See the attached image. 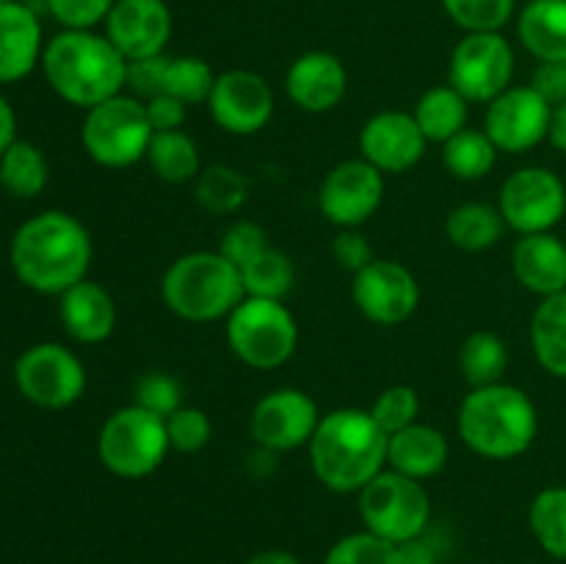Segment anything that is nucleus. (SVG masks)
<instances>
[{"label": "nucleus", "mask_w": 566, "mask_h": 564, "mask_svg": "<svg viewBox=\"0 0 566 564\" xmlns=\"http://www.w3.org/2000/svg\"><path fill=\"white\" fill-rule=\"evenodd\" d=\"M9 254L22 285L61 296L86 280L94 247L83 221L64 210H44L14 232Z\"/></svg>", "instance_id": "f257e3e1"}, {"label": "nucleus", "mask_w": 566, "mask_h": 564, "mask_svg": "<svg viewBox=\"0 0 566 564\" xmlns=\"http://www.w3.org/2000/svg\"><path fill=\"white\" fill-rule=\"evenodd\" d=\"M429 138L415 122L412 111H379L359 130V158L385 175H403L423 160Z\"/></svg>", "instance_id": "a211bd4d"}, {"label": "nucleus", "mask_w": 566, "mask_h": 564, "mask_svg": "<svg viewBox=\"0 0 566 564\" xmlns=\"http://www.w3.org/2000/svg\"><path fill=\"white\" fill-rule=\"evenodd\" d=\"M171 451L166 418L127 404L111 412L97 435V457L116 479H147Z\"/></svg>", "instance_id": "423d86ee"}, {"label": "nucleus", "mask_w": 566, "mask_h": 564, "mask_svg": "<svg viewBox=\"0 0 566 564\" xmlns=\"http://www.w3.org/2000/svg\"><path fill=\"white\" fill-rule=\"evenodd\" d=\"M227 346L249 368H282L298 348V324L280 299L247 296L227 315Z\"/></svg>", "instance_id": "0eeeda50"}, {"label": "nucleus", "mask_w": 566, "mask_h": 564, "mask_svg": "<svg viewBox=\"0 0 566 564\" xmlns=\"http://www.w3.org/2000/svg\"><path fill=\"white\" fill-rule=\"evenodd\" d=\"M517 36L539 64L566 61V0H531L517 17Z\"/></svg>", "instance_id": "a878e982"}, {"label": "nucleus", "mask_w": 566, "mask_h": 564, "mask_svg": "<svg viewBox=\"0 0 566 564\" xmlns=\"http://www.w3.org/2000/svg\"><path fill=\"white\" fill-rule=\"evenodd\" d=\"M17 142V116L14 108L9 105V100L0 94V155Z\"/></svg>", "instance_id": "09e8293b"}, {"label": "nucleus", "mask_w": 566, "mask_h": 564, "mask_svg": "<svg viewBox=\"0 0 566 564\" xmlns=\"http://www.w3.org/2000/svg\"><path fill=\"white\" fill-rule=\"evenodd\" d=\"M133 404L144 407L147 412L169 418L182 407V387L180 382L164 370H149L136 382V398Z\"/></svg>", "instance_id": "a19ab883"}, {"label": "nucleus", "mask_w": 566, "mask_h": 564, "mask_svg": "<svg viewBox=\"0 0 566 564\" xmlns=\"http://www.w3.org/2000/svg\"><path fill=\"white\" fill-rule=\"evenodd\" d=\"M514 48L501 31L464 33L448 61V83L468 103L490 105L512 86Z\"/></svg>", "instance_id": "9d476101"}, {"label": "nucleus", "mask_w": 566, "mask_h": 564, "mask_svg": "<svg viewBox=\"0 0 566 564\" xmlns=\"http://www.w3.org/2000/svg\"><path fill=\"white\" fill-rule=\"evenodd\" d=\"M398 553V564H437V553L423 536L418 540H409L403 545H396Z\"/></svg>", "instance_id": "de8ad7c7"}, {"label": "nucleus", "mask_w": 566, "mask_h": 564, "mask_svg": "<svg viewBox=\"0 0 566 564\" xmlns=\"http://www.w3.org/2000/svg\"><path fill=\"white\" fill-rule=\"evenodd\" d=\"M512 271L525 291L547 299L566 291V241L553 232L520 236L512 249Z\"/></svg>", "instance_id": "4be33fe9"}, {"label": "nucleus", "mask_w": 566, "mask_h": 564, "mask_svg": "<svg viewBox=\"0 0 566 564\" xmlns=\"http://www.w3.org/2000/svg\"><path fill=\"white\" fill-rule=\"evenodd\" d=\"M506 221H503L497 205L486 202H462L448 213L446 236L462 252H486L503 238Z\"/></svg>", "instance_id": "c85d7f7f"}, {"label": "nucleus", "mask_w": 566, "mask_h": 564, "mask_svg": "<svg viewBox=\"0 0 566 564\" xmlns=\"http://www.w3.org/2000/svg\"><path fill=\"white\" fill-rule=\"evenodd\" d=\"M0 3H9V0H0Z\"/></svg>", "instance_id": "603ef678"}, {"label": "nucleus", "mask_w": 566, "mask_h": 564, "mask_svg": "<svg viewBox=\"0 0 566 564\" xmlns=\"http://www.w3.org/2000/svg\"><path fill=\"white\" fill-rule=\"evenodd\" d=\"M497 210L517 236L551 232L566 216V186L547 166L512 171L501 186Z\"/></svg>", "instance_id": "f8f14e48"}, {"label": "nucleus", "mask_w": 566, "mask_h": 564, "mask_svg": "<svg viewBox=\"0 0 566 564\" xmlns=\"http://www.w3.org/2000/svg\"><path fill=\"white\" fill-rule=\"evenodd\" d=\"M144 160L153 166L155 177L164 182H193L202 171L197 142L186 130L153 133Z\"/></svg>", "instance_id": "c756f323"}, {"label": "nucleus", "mask_w": 566, "mask_h": 564, "mask_svg": "<svg viewBox=\"0 0 566 564\" xmlns=\"http://www.w3.org/2000/svg\"><path fill=\"white\" fill-rule=\"evenodd\" d=\"M247 564H302V558L285 547H269V551L254 553Z\"/></svg>", "instance_id": "3c124183"}, {"label": "nucleus", "mask_w": 566, "mask_h": 564, "mask_svg": "<svg viewBox=\"0 0 566 564\" xmlns=\"http://www.w3.org/2000/svg\"><path fill=\"white\" fill-rule=\"evenodd\" d=\"M321 424L318 404L298 387H276L254 404L249 435L265 451H296L310 446Z\"/></svg>", "instance_id": "ddd939ff"}, {"label": "nucleus", "mask_w": 566, "mask_h": 564, "mask_svg": "<svg viewBox=\"0 0 566 564\" xmlns=\"http://www.w3.org/2000/svg\"><path fill=\"white\" fill-rule=\"evenodd\" d=\"M210 119L230 136H254L274 116V88L252 70H227L216 75L208 97Z\"/></svg>", "instance_id": "f3484780"}, {"label": "nucleus", "mask_w": 566, "mask_h": 564, "mask_svg": "<svg viewBox=\"0 0 566 564\" xmlns=\"http://www.w3.org/2000/svg\"><path fill=\"white\" fill-rule=\"evenodd\" d=\"M553 105L534 86H509L486 105L484 130L497 153L523 155L547 142Z\"/></svg>", "instance_id": "2eb2a0df"}, {"label": "nucleus", "mask_w": 566, "mask_h": 564, "mask_svg": "<svg viewBox=\"0 0 566 564\" xmlns=\"http://www.w3.org/2000/svg\"><path fill=\"white\" fill-rule=\"evenodd\" d=\"M241 276L247 296L280 299V302H285L287 293L293 291V282H296V265H293V260L282 249L269 243L258 258L241 265Z\"/></svg>", "instance_id": "c9c22d12"}, {"label": "nucleus", "mask_w": 566, "mask_h": 564, "mask_svg": "<svg viewBox=\"0 0 566 564\" xmlns=\"http://www.w3.org/2000/svg\"><path fill=\"white\" fill-rule=\"evenodd\" d=\"M153 133L144 100L122 92L86 111L81 142L94 164L105 169H127L147 158Z\"/></svg>", "instance_id": "6e6552de"}, {"label": "nucleus", "mask_w": 566, "mask_h": 564, "mask_svg": "<svg viewBox=\"0 0 566 564\" xmlns=\"http://www.w3.org/2000/svg\"><path fill=\"white\" fill-rule=\"evenodd\" d=\"M547 142L553 144V149L566 155V103L553 105L551 116V130H547Z\"/></svg>", "instance_id": "8fccbe9b"}, {"label": "nucleus", "mask_w": 566, "mask_h": 564, "mask_svg": "<svg viewBox=\"0 0 566 564\" xmlns=\"http://www.w3.org/2000/svg\"><path fill=\"white\" fill-rule=\"evenodd\" d=\"M332 254L340 263V269L352 271V274H357V271H363L365 265L376 260L374 247H370V241L359 230L337 232L335 241H332Z\"/></svg>", "instance_id": "c03bdc74"}, {"label": "nucleus", "mask_w": 566, "mask_h": 564, "mask_svg": "<svg viewBox=\"0 0 566 564\" xmlns=\"http://www.w3.org/2000/svg\"><path fill=\"white\" fill-rule=\"evenodd\" d=\"M531 86L551 105L566 103V61H545L536 66Z\"/></svg>", "instance_id": "49530a36"}, {"label": "nucleus", "mask_w": 566, "mask_h": 564, "mask_svg": "<svg viewBox=\"0 0 566 564\" xmlns=\"http://www.w3.org/2000/svg\"><path fill=\"white\" fill-rule=\"evenodd\" d=\"M412 116L420 130H423V136L429 138V144H446L448 138H453L459 130L468 127L470 103L451 83H442V86H431L420 94Z\"/></svg>", "instance_id": "cd10ccee"}, {"label": "nucleus", "mask_w": 566, "mask_h": 564, "mask_svg": "<svg viewBox=\"0 0 566 564\" xmlns=\"http://www.w3.org/2000/svg\"><path fill=\"white\" fill-rule=\"evenodd\" d=\"M390 435L374 420L370 409L340 407L321 415L310 440V464L326 490L359 492L387 468Z\"/></svg>", "instance_id": "f03ea898"}, {"label": "nucleus", "mask_w": 566, "mask_h": 564, "mask_svg": "<svg viewBox=\"0 0 566 564\" xmlns=\"http://www.w3.org/2000/svg\"><path fill=\"white\" fill-rule=\"evenodd\" d=\"M193 199L205 213L232 216L247 205L249 177L230 164H213L193 180Z\"/></svg>", "instance_id": "2f4dec72"}, {"label": "nucleus", "mask_w": 566, "mask_h": 564, "mask_svg": "<svg viewBox=\"0 0 566 564\" xmlns=\"http://www.w3.org/2000/svg\"><path fill=\"white\" fill-rule=\"evenodd\" d=\"M357 495L365 531L390 542V545L418 540L429 529L431 498L423 481L385 468Z\"/></svg>", "instance_id": "1a4fd4ad"}, {"label": "nucleus", "mask_w": 566, "mask_h": 564, "mask_svg": "<svg viewBox=\"0 0 566 564\" xmlns=\"http://www.w3.org/2000/svg\"><path fill=\"white\" fill-rule=\"evenodd\" d=\"M144 108H147L149 125L155 133L182 130L188 119V105L171 94H153V97L144 100Z\"/></svg>", "instance_id": "a18cd8bd"}, {"label": "nucleus", "mask_w": 566, "mask_h": 564, "mask_svg": "<svg viewBox=\"0 0 566 564\" xmlns=\"http://www.w3.org/2000/svg\"><path fill=\"white\" fill-rule=\"evenodd\" d=\"M166 431H169L171 451L197 453L213 437V420H210V415L205 409L186 407L182 404L175 415L166 418Z\"/></svg>", "instance_id": "ea45409f"}, {"label": "nucleus", "mask_w": 566, "mask_h": 564, "mask_svg": "<svg viewBox=\"0 0 566 564\" xmlns=\"http://www.w3.org/2000/svg\"><path fill=\"white\" fill-rule=\"evenodd\" d=\"M376 424L387 431V435H396V431L407 429V426L418 424L420 420V396L412 385H390L379 393V398L370 407Z\"/></svg>", "instance_id": "4c0bfd02"}, {"label": "nucleus", "mask_w": 566, "mask_h": 564, "mask_svg": "<svg viewBox=\"0 0 566 564\" xmlns=\"http://www.w3.org/2000/svg\"><path fill=\"white\" fill-rule=\"evenodd\" d=\"M59 313L66 335L86 346L108 341L116 330L114 296L99 282L83 280L61 293Z\"/></svg>", "instance_id": "b1692460"}, {"label": "nucleus", "mask_w": 566, "mask_h": 564, "mask_svg": "<svg viewBox=\"0 0 566 564\" xmlns=\"http://www.w3.org/2000/svg\"><path fill=\"white\" fill-rule=\"evenodd\" d=\"M324 564H398V553L396 545L370 531H357L337 540L324 556Z\"/></svg>", "instance_id": "58836bf2"}, {"label": "nucleus", "mask_w": 566, "mask_h": 564, "mask_svg": "<svg viewBox=\"0 0 566 564\" xmlns=\"http://www.w3.org/2000/svg\"><path fill=\"white\" fill-rule=\"evenodd\" d=\"M265 247H269V236H265L263 227H260L258 221L238 219L232 221V224L224 230V236H221L219 252L224 254L230 263H235L238 269H241V265H247L249 260L258 258Z\"/></svg>", "instance_id": "79ce46f5"}, {"label": "nucleus", "mask_w": 566, "mask_h": 564, "mask_svg": "<svg viewBox=\"0 0 566 564\" xmlns=\"http://www.w3.org/2000/svg\"><path fill=\"white\" fill-rule=\"evenodd\" d=\"M509 365V346L490 330H475L459 346V374L470 387L503 382Z\"/></svg>", "instance_id": "7c9ffc66"}, {"label": "nucleus", "mask_w": 566, "mask_h": 564, "mask_svg": "<svg viewBox=\"0 0 566 564\" xmlns=\"http://www.w3.org/2000/svg\"><path fill=\"white\" fill-rule=\"evenodd\" d=\"M457 431L464 446L492 462L517 459L539 435V412L523 387L495 382L470 387L459 404Z\"/></svg>", "instance_id": "20e7f679"}, {"label": "nucleus", "mask_w": 566, "mask_h": 564, "mask_svg": "<svg viewBox=\"0 0 566 564\" xmlns=\"http://www.w3.org/2000/svg\"><path fill=\"white\" fill-rule=\"evenodd\" d=\"M50 180V166L42 149L31 142L17 138L0 155V186L17 199H33L44 191Z\"/></svg>", "instance_id": "473e14b6"}, {"label": "nucleus", "mask_w": 566, "mask_h": 564, "mask_svg": "<svg viewBox=\"0 0 566 564\" xmlns=\"http://www.w3.org/2000/svg\"><path fill=\"white\" fill-rule=\"evenodd\" d=\"M352 299L370 324L398 326L412 318L418 310V276L398 260L376 258L354 274Z\"/></svg>", "instance_id": "dca6fc26"}, {"label": "nucleus", "mask_w": 566, "mask_h": 564, "mask_svg": "<svg viewBox=\"0 0 566 564\" xmlns=\"http://www.w3.org/2000/svg\"><path fill=\"white\" fill-rule=\"evenodd\" d=\"M175 20L166 0H116L105 17V36L127 61L164 55Z\"/></svg>", "instance_id": "6ab92c4d"}, {"label": "nucleus", "mask_w": 566, "mask_h": 564, "mask_svg": "<svg viewBox=\"0 0 566 564\" xmlns=\"http://www.w3.org/2000/svg\"><path fill=\"white\" fill-rule=\"evenodd\" d=\"M448 457H451L448 437L420 420L390 435V442H387V468L418 481L440 476L446 470Z\"/></svg>", "instance_id": "393cba45"}, {"label": "nucleus", "mask_w": 566, "mask_h": 564, "mask_svg": "<svg viewBox=\"0 0 566 564\" xmlns=\"http://www.w3.org/2000/svg\"><path fill=\"white\" fill-rule=\"evenodd\" d=\"M42 25L31 6L0 3V83L22 81L42 61Z\"/></svg>", "instance_id": "5701e85b"}, {"label": "nucleus", "mask_w": 566, "mask_h": 564, "mask_svg": "<svg viewBox=\"0 0 566 564\" xmlns=\"http://www.w3.org/2000/svg\"><path fill=\"white\" fill-rule=\"evenodd\" d=\"M514 3L517 0H442V9L464 33H486L509 25Z\"/></svg>", "instance_id": "e433bc0d"}, {"label": "nucleus", "mask_w": 566, "mask_h": 564, "mask_svg": "<svg viewBox=\"0 0 566 564\" xmlns=\"http://www.w3.org/2000/svg\"><path fill=\"white\" fill-rule=\"evenodd\" d=\"M531 348L547 374L566 379V291L542 299L534 310Z\"/></svg>", "instance_id": "bb28decb"}, {"label": "nucleus", "mask_w": 566, "mask_h": 564, "mask_svg": "<svg viewBox=\"0 0 566 564\" xmlns=\"http://www.w3.org/2000/svg\"><path fill=\"white\" fill-rule=\"evenodd\" d=\"M216 83V70L199 55H155V59L133 61L127 70V86L136 97L147 100L153 94H171L186 105L208 103Z\"/></svg>", "instance_id": "aec40b11"}, {"label": "nucleus", "mask_w": 566, "mask_h": 564, "mask_svg": "<svg viewBox=\"0 0 566 564\" xmlns=\"http://www.w3.org/2000/svg\"><path fill=\"white\" fill-rule=\"evenodd\" d=\"M160 299L177 318L193 324L227 318L247 299L241 269L219 249L180 254L160 280Z\"/></svg>", "instance_id": "39448f33"}, {"label": "nucleus", "mask_w": 566, "mask_h": 564, "mask_svg": "<svg viewBox=\"0 0 566 564\" xmlns=\"http://www.w3.org/2000/svg\"><path fill=\"white\" fill-rule=\"evenodd\" d=\"M42 70L61 100L88 111L125 92L130 61L105 33L64 28L44 44Z\"/></svg>", "instance_id": "7ed1b4c3"}, {"label": "nucleus", "mask_w": 566, "mask_h": 564, "mask_svg": "<svg viewBox=\"0 0 566 564\" xmlns=\"http://www.w3.org/2000/svg\"><path fill=\"white\" fill-rule=\"evenodd\" d=\"M381 199H385V171L365 158H348L324 177L318 208L329 224L340 230H359L379 210Z\"/></svg>", "instance_id": "4468645a"}, {"label": "nucleus", "mask_w": 566, "mask_h": 564, "mask_svg": "<svg viewBox=\"0 0 566 564\" xmlns=\"http://www.w3.org/2000/svg\"><path fill=\"white\" fill-rule=\"evenodd\" d=\"M17 390L42 409H66L86 393L81 357L61 343H36L14 365Z\"/></svg>", "instance_id": "9b49d317"}, {"label": "nucleus", "mask_w": 566, "mask_h": 564, "mask_svg": "<svg viewBox=\"0 0 566 564\" xmlns=\"http://www.w3.org/2000/svg\"><path fill=\"white\" fill-rule=\"evenodd\" d=\"M497 155L501 153L486 136V130H475V127H464L442 144V164L457 180L464 182L484 180L495 169Z\"/></svg>", "instance_id": "72a5a7b5"}, {"label": "nucleus", "mask_w": 566, "mask_h": 564, "mask_svg": "<svg viewBox=\"0 0 566 564\" xmlns=\"http://www.w3.org/2000/svg\"><path fill=\"white\" fill-rule=\"evenodd\" d=\"M285 92L304 114L337 108L348 92V70L329 50H307L285 72Z\"/></svg>", "instance_id": "412c9836"}, {"label": "nucleus", "mask_w": 566, "mask_h": 564, "mask_svg": "<svg viewBox=\"0 0 566 564\" xmlns=\"http://www.w3.org/2000/svg\"><path fill=\"white\" fill-rule=\"evenodd\" d=\"M528 525L542 551L566 562V487H545L528 509Z\"/></svg>", "instance_id": "f704fd0d"}, {"label": "nucleus", "mask_w": 566, "mask_h": 564, "mask_svg": "<svg viewBox=\"0 0 566 564\" xmlns=\"http://www.w3.org/2000/svg\"><path fill=\"white\" fill-rule=\"evenodd\" d=\"M116 0H44L55 22L66 31H92L94 25L105 22Z\"/></svg>", "instance_id": "37998d69"}]
</instances>
